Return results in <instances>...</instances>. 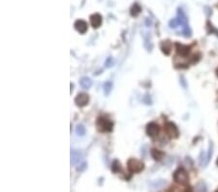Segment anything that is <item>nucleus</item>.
I'll return each instance as SVG.
<instances>
[{
	"instance_id": "obj_15",
	"label": "nucleus",
	"mask_w": 218,
	"mask_h": 192,
	"mask_svg": "<svg viewBox=\"0 0 218 192\" xmlns=\"http://www.w3.org/2000/svg\"><path fill=\"white\" fill-rule=\"evenodd\" d=\"M111 88H113V84H111V82H106L103 85V90L105 92V94L106 95H109L110 94V92L111 90Z\"/></svg>"
},
{
	"instance_id": "obj_11",
	"label": "nucleus",
	"mask_w": 218,
	"mask_h": 192,
	"mask_svg": "<svg viewBox=\"0 0 218 192\" xmlns=\"http://www.w3.org/2000/svg\"><path fill=\"white\" fill-rule=\"evenodd\" d=\"M80 84H81V87L84 89H88L91 88V85H92V81L90 80L89 78L87 77H83L81 79V81H80Z\"/></svg>"
},
{
	"instance_id": "obj_9",
	"label": "nucleus",
	"mask_w": 218,
	"mask_h": 192,
	"mask_svg": "<svg viewBox=\"0 0 218 192\" xmlns=\"http://www.w3.org/2000/svg\"><path fill=\"white\" fill-rule=\"evenodd\" d=\"M176 51L180 55L185 56V55H187L189 54V51H190V47H188V46H185V45L176 43Z\"/></svg>"
},
{
	"instance_id": "obj_4",
	"label": "nucleus",
	"mask_w": 218,
	"mask_h": 192,
	"mask_svg": "<svg viewBox=\"0 0 218 192\" xmlns=\"http://www.w3.org/2000/svg\"><path fill=\"white\" fill-rule=\"evenodd\" d=\"M165 130H166V133L171 138H177L178 135H180V131L176 126V124H174L173 122H167L165 124Z\"/></svg>"
},
{
	"instance_id": "obj_6",
	"label": "nucleus",
	"mask_w": 218,
	"mask_h": 192,
	"mask_svg": "<svg viewBox=\"0 0 218 192\" xmlns=\"http://www.w3.org/2000/svg\"><path fill=\"white\" fill-rule=\"evenodd\" d=\"M147 133L149 137L155 138L159 134V126L155 122H150L147 126Z\"/></svg>"
},
{
	"instance_id": "obj_3",
	"label": "nucleus",
	"mask_w": 218,
	"mask_h": 192,
	"mask_svg": "<svg viewBox=\"0 0 218 192\" xmlns=\"http://www.w3.org/2000/svg\"><path fill=\"white\" fill-rule=\"evenodd\" d=\"M174 180L176 182L180 184H186L189 181V177L185 169L178 168L174 173Z\"/></svg>"
},
{
	"instance_id": "obj_5",
	"label": "nucleus",
	"mask_w": 218,
	"mask_h": 192,
	"mask_svg": "<svg viewBox=\"0 0 218 192\" xmlns=\"http://www.w3.org/2000/svg\"><path fill=\"white\" fill-rule=\"evenodd\" d=\"M89 102V96L87 93H80L75 98V104L78 107H84Z\"/></svg>"
},
{
	"instance_id": "obj_10",
	"label": "nucleus",
	"mask_w": 218,
	"mask_h": 192,
	"mask_svg": "<svg viewBox=\"0 0 218 192\" xmlns=\"http://www.w3.org/2000/svg\"><path fill=\"white\" fill-rule=\"evenodd\" d=\"M82 159V153L78 150H72L71 151V164L76 165Z\"/></svg>"
},
{
	"instance_id": "obj_8",
	"label": "nucleus",
	"mask_w": 218,
	"mask_h": 192,
	"mask_svg": "<svg viewBox=\"0 0 218 192\" xmlns=\"http://www.w3.org/2000/svg\"><path fill=\"white\" fill-rule=\"evenodd\" d=\"M74 26H75V28L78 32H80L81 34H84V33L87 31V26L88 25H87V22L83 21V19H78V21L75 22Z\"/></svg>"
},
{
	"instance_id": "obj_17",
	"label": "nucleus",
	"mask_w": 218,
	"mask_h": 192,
	"mask_svg": "<svg viewBox=\"0 0 218 192\" xmlns=\"http://www.w3.org/2000/svg\"><path fill=\"white\" fill-rule=\"evenodd\" d=\"M111 170H113V172H115V173H118V172L121 170L120 163L118 162L117 160H115V161L113 163V166H111Z\"/></svg>"
},
{
	"instance_id": "obj_14",
	"label": "nucleus",
	"mask_w": 218,
	"mask_h": 192,
	"mask_svg": "<svg viewBox=\"0 0 218 192\" xmlns=\"http://www.w3.org/2000/svg\"><path fill=\"white\" fill-rule=\"evenodd\" d=\"M151 155L154 158L155 160H161L163 156H164V153L162 151L158 150V149H152L151 150Z\"/></svg>"
},
{
	"instance_id": "obj_19",
	"label": "nucleus",
	"mask_w": 218,
	"mask_h": 192,
	"mask_svg": "<svg viewBox=\"0 0 218 192\" xmlns=\"http://www.w3.org/2000/svg\"><path fill=\"white\" fill-rule=\"evenodd\" d=\"M113 65H114V59H113V57H108L107 59H106V62H105V67L106 68H110Z\"/></svg>"
},
{
	"instance_id": "obj_16",
	"label": "nucleus",
	"mask_w": 218,
	"mask_h": 192,
	"mask_svg": "<svg viewBox=\"0 0 218 192\" xmlns=\"http://www.w3.org/2000/svg\"><path fill=\"white\" fill-rule=\"evenodd\" d=\"M76 133L79 136H83L85 134V128H84L83 125H82V124L78 125V126L76 127Z\"/></svg>"
},
{
	"instance_id": "obj_20",
	"label": "nucleus",
	"mask_w": 218,
	"mask_h": 192,
	"mask_svg": "<svg viewBox=\"0 0 218 192\" xmlns=\"http://www.w3.org/2000/svg\"><path fill=\"white\" fill-rule=\"evenodd\" d=\"M216 192H218V189H217V190H216Z\"/></svg>"
},
{
	"instance_id": "obj_1",
	"label": "nucleus",
	"mask_w": 218,
	"mask_h": 192,
	"mask_svg": "<svg viewBox=\"0 0 218 192\" xmlns=\"http://www.w3.org/2000/svg\"><path fill=\"white\" fill-rule=\"evenodd\" d=\"M96 124H97L98 129L101 132H111L114 127L113 121H111L109 118H106V117H99Z\"/></svg>"
},
{
	"instance_id": "obj_7",
	"label": "nucleus",
	"mask_w": 218,
	"mask_h": 192,
	"mask_svg": "<svg viewBox=\"0 0 218 192\" xmlns=\"http://www.w3.org/2000/svg\"><path fill=\"white\" fill-rule=\"evenodd\" d=\"M90 22L94 28H98L103 22V18L100 14H93L90 16Z\"/></svg>"
},
{
	"instance_id": "obj_12",
	"label": "nucleus",
	"mask_w": 218,
	"mask_h": 192,
	"mask_svg": "<svg viewBox=\"0 0 218 192\" xmlns=\"http://www.w3.org/2000/svg\"><path fill=\"white\" fill-rule=\"evenodd\" d=\"M161 50L165 55H170V52L172 51V43L170 41H165L161 45Z\"/></svg>"
},
{
	"instance_id": "obj_18",
	"label": "nucleus",
	"mask_w": 218,
	"mask_h": 192,
	"mask_svg": "<svg viewBox=\"0 0 218 192\" xmlns=\"http://www.w3.org/2000/svg\"><path fill=\"white\" fill-rule=\"evenodd\" d=\"M169 25L171 28H176L178 25H180V22H178V19L176 18H173L172 21L169 22Z\"/></svg>"
},
{
	"instance_id": "obj_2",
	"label": "nucleus",
	"mask_w": 218,
	"mask_h": 192,
	"mask_svg": "<svg viewBox=\"0 0 218 192\" xmlns=\"http://www.w3.org/2000/svg\"><path fill=\"white\" fill-rule=\"evenodd\" d=\"M127 166L131 173H140L143 170L144 164L141 160L136 159V158H130L127 162Z\"/></svg>"
},
{
	"instance_id": "obj_13",
	"label": "nucleus",
	"mask_w": 218,
	"mask_h": 192,
	"mask_svg": "<svg viewBox=\"0 0 218 192\" xmlns=\"http://www.w3.org/2000/svg\"><path fill=\"white\" fill-rule=\"evenodd\" d=\"M142 12V7L138 3H134V5L131 7V10H130V14L131 16L133 17H137L140 15V13Z\"/></svg>"
}]
</instances>
